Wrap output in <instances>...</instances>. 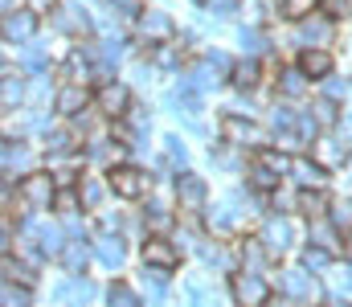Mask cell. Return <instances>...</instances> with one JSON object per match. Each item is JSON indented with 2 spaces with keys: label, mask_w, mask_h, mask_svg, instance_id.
<instances>
[{
  "label": "cell",
  "mask_w": 352,
  "mask_h": 307,
  "mask_svg": "<svg viewBox=\"0 0 352 307\" xmlns=\"http://www.w3.org/2000/svg\"><path fill=\"white\" fill-rule=\"evenodd\" d=\"M54 197H58L54 172H29V177H21V185H16V201H21V209H29V213L50 209Z\"/></svg>",
  "instance_id": "1"
},
{
  "label": "cell",
  "mask_w": 352,
  "mask_h": 307,
  "mask_svg": "<svg viewBox=\"0 0 352 307\" xmlns=\"http://www.w3.org/2000/svg\"><path fill=\"white\" fill-rule=\"evenodd\" d=\"M278 287H283V295H291L299 307H316L320 299H324V287H320L316 275H307V266L283 271V275H278Z\"/></svg>",
  "instance_id": "2"
},
{
  "label": "cell",
  "mask_w": 352,
  "mask_h": 307,
  "mask_svg": "<svg viewBox=\"0 0 352 307\" xmlns=\"http://www.w3.org/2000/svg\"><path fill=\"white\" fill-rule=\"evenodd\" d=\"M107 185H111V193H115V197L135 201V197H144V193L152 189V177H148V172H140V168H131V164H115V168L107 172Z\"/></svg>",
  "instance_id": "3"
},
{
  "label": "cell",
  "mask_w": 352,
  "mask_h": 307,
  "mask_svg": "<svg viewBox=\"0 0 352 307\" xmlns=\"http://www.w3.org/2000/svg\"><path fill=\"white\" fill-rule=\"evenodd\" d=\"M230 295H234L238 307H266L270 287H266V279L258 271H238V275L230 279Z\"/></svg>",
  "instance_id": "4"
},
{
  "label": "cell",
  "mask_w": 352,
  "mask_h": 307,
  "mask_svg": "<svg viewBox=\"0 0 352 307\" xmlns=\"http://www.w3.org/2000/svg\"><path fill=\"white\" fill-rule=\"evenodd\" d=\"M295 37H299V45H307V49H328L332 45V37H336V21L328 16V12H311V16H303L299 21V29H295Z\"/></svg>",
  "instance_id": "5"
},
{
  "label": "cell",
  "mask_w": 352,
  "mask_h": 307,
  "mask_svg": "<svg viewBox=\"0 0 352 307\" xmlns=\"http://www.w3.org/2000/svg\"><path fill=\"white\" fill-rule=\"evenodd\" d=\"M144 266L173 275L176 266H180V246H176L173 238H164V234H152V238L144 242Z\"/></svg>",
  "instance_id": "6"
},
{
  "label": "cell",
  "mask_w": 352,
  "mask_h": 307,
  "mask_svg": "<svg viewBox=\"0 0 352 307\" xmlns=\"http://www.w3.org/2000/svg\"><path fill=\"white\" fill-rule=\"evenodd\" d=\"M221 135H226V144H234V148H263L266 144V131L254 119H242V115H226V119H221Z\"/></svg>",
  "instance_id": "7"
},
{
  "label": "cell",
  "mask_w": 352,
  "mask_h": 307,
  "mask_svg": "<svg viewBox=\"0 0 352 307\" xmlns=\"http://www.w3.org/2000/svg\"><path fill=\"white\" fill-rule=\"evenodd\" d=\"M135 29H140V37L148 41V45H168L176 33L173 16L168 12H160V8H144L140 16H135Z\"/></svg>",
  "instance_id": "8"
},
{
  "label": "cell",
  "mask_w": 352,
  "mask_h": 307,
  "mask_svg": "<svg viewBox=\"0 0 352 307\" xmlns=\"http://www.w3.org/2000/svg\"><path fill=\"white\" fill-rule=\"evenodd\" d=\"M176 201H180L184 217H197L205 209V201H209V185L201 177H192V172H180L176 177Z\"/></svg>",
  "instance_id": "9"
},
{
  "label": "cell",
  "mask_w": 352,
  "mask_h": 307,
  "mask_svg": "<svg viewBox=\"0 0 352 307\" xmlns=\"http://www.w3.org/2000/svg\"><path fill=\"white\" fill-rule=\"evenodd\" d=\"M295 234H299V229H295V221H287V217H270V221L263 225V238H258V242L266 246V254H270V258H278V254H287V250H291Z\"/></svg>",
  "instance_id": "10"
},
{
  "label": "cell",
  "mask_w": 352,
  "mask_h": 307,
  "mask_svg": "<svg viewBox=\"0 0 352 307\" xmlns=\"http://www.w3.org/2000/svg\"><path fill=\"white\" fill-rule=\"evenodd\" d=\"M94 106H98V115H107V119H123V115L131 111V95H127L123 82H102Z\"/></svg>",
  "instance_id": "11"
},
{
  "label": "cell",
  "mask_w": 352,
  "mask_h": 307,
  "mask_svg": "<svg viewBox=\"0 0 352 307\" xmlns=\"http://www.w3.org/2000/svg\"><path fill=\"white\" fill-rule=\"evenodd\" d=\"M94 254H98V262H102L107 271H119V266L127 262V242H123L119 234H102V238L94 242Z\"/></svg>",
  "instance_id": "12"
},
{
  "label": "cell",
  "mask_w": 352,
  "mask_h": 307,
  "mask_svg": "<svg viewBox=\"0 0 352 307\" xmlns=\"http://www.w3.org/2000/svg\"><path fill=\"white\" fill-rule=\"evenodd\" d=\"M87 87H74V82H66L62 91H58V99H54V106H58V115H66V119H74V115H82L87 111Z\"/></svg>",
  "instance_id": "13"
},
{
  "label": "cell",
  "mask_w": 352,
  "mask_h": 307,
  "mask_svg": "<svg viewBox=\"0 0 352 307\" xmlns=\"http://www.w3.org/2000/svg\"><path fill=\"white\" fill-rule=\"evenodd\" d=\"M291 177L303 185V189H324V181H328V168L320 164V160H291Z\"/></svg>",
  "instance_id": "14"
},
{
  "label": "cell",
  "mask_w": 352,
  "mask_h": 307,
  "mask_svg": "<svg viewBox=\"0 0 352 307\" xmlns=\"http://www.w3.org/2000/svg\"><path fill=\"white\" fill-rule=\"evenodd\" d=\"M54 21H58V29H62V33H70V37H87V33H90V16H87V8H78V4L58 8V12H54Z\"/></svg>",
  "instance_id": "15"
},
{
  "label": "cell",
  "mask_w": 352,
  "mask_h": 307,
  "mask_svg": "<svg viewBox=\"0 0 352 307\" xmlns=\"http://www.w3.org/2000/svg\"><path fill=\"white\" fill-rule=\"evenodd\" d=\"M33 12H4V41H29L33 37Z\"/></svg>",
  "instance_id": "16"
},
{
  "label": "cell",
  "mask_w": 352,
  "mask_h": 307,
  "mask_svg": "<svg viewBox=\"0 0 352 307\" xmlns=\"http://www.w3.org/2000/svg\"><path fill=\"white\" fill-rule=\"evenodd\" d=\"M299 70L307 78H328L332 74V54L328 49H303L299 54Z\"/></svg>",
  "instance_id": "17"
},
{
  "label": "cell",
  "mask_w": 352,
  "mask_h": 307,
  "mask_svg": "<svg viewBox=\"0 0 352 307\" xmlns=\"http://www.w3.org/2000/svg\"><path fill=\"white\" fill-rule=\"evenodd\" d=\"M58 258H62V266H66L70 275H82V271L90 266V246L82 242V238H74V242H66V250H62Z\"/></svg>",
  "instance_id": "18"
},
{
  "label": "cell",
  "mask_w": 352,
  "mask_h": 307,
  "mask_svg": "<svg viewBox=\"0 0 352 307\" xmlns=\"http://www.w3.org/2000/svg\"><path fill=\"white\" fill-rule=\"evenodd\" d=\"M29 234H37V250H41V254H62V250H66L58 225H37V221H29Z\"/></svg>",
  "instance_id": "19"
},
{
  "label": "cell",
  "mask_w": 352,
  "mask_h": 307,
  "mask_svg": "<svg viewBox=\"0 0 352 307\" xmlns=\"http://www.w3.org/2000/svg\"><path fill=\"white\" fill-rule=\"evenodd\" d=\"M173 106L184 111V115H197V111H201V87H197V78H184V82L176 87Z\"/></svg>",
  "instance_id": "20"
},
{
  "label": "cell",
  "mask_w": 352,
  "mask_h": 307,
  "mask_svg": "<svg viewBox=\"0 0 352 307\" xmlns=\"http://www.w3.org/2000/svg\"><path fill=\"white\" fill-rule=\"evenodd\" d=\"M307 82H311V78H307L299 66H295V70H283V74H278V95H283V99H303V95H307Z\"/></svg>",
  "instance_id": "21"
},
{
  "label": "cell",
  "mask_w": 352,
  "mask_h": 307,
  "mask_svg": "<svg viewBox=\"0 0 352 307\" xmlns=\"http://www.w3.org/2000/svg\"><path fill=\"white\" fill-rule=\"evenodd\" d=\"M316 160H320L324 168H340L352 156L344 152V144H336V139H316Z\"/></svg>",
  "instance_id": "22"
},
{
  "label": "cell",
  "mask_w": 352,
  "mask_h": 307,
  "mask_svg": "<svg viewBox=\"0 0 352 307\" xmlns=\"http://www.w3.org/2000/svg\"><path fill=\"white\" fill-rule=\"evenodd\" d=\"M25 168H29V148L16 144V139H8V144H4V177L25 172ZM25 177H29V172H25Z\"/></svg>",
  "instance_id": "23"
},
{
  "label": "cell",
  "mask_w": 352,
  "mask_h": 307,
  "mask_svg": "<svg viewBox=\"0 0 352 307\" xmlns=\"http://www.w3.org/2000/svg\"><path fill=\"white\" fill-rule=\"evenodd\" d=\"M107 189H111V185H107V181H98V177H82V181H78V197H82L87 209H98L102 197H107Z\"/></svg>",
  "instance_id": "24"
},
{
  "label": "cell",
  "mask_w": 352,
  "mask_h": 307,
  "mask_svg": "<svg viewBox=\"0 0 352 307\" xmlns=\"http://www.w3.org/2000/svg\"><path fill=\"white\" fill-rule=\"evenodd\" d=\"M238 254H242V271H258V275H263V262L270 258V254H266V246L258 242V238L242 242V250H238Z\"/></svg>",
  "instance_id": "25"
},
{
  "label": "cell",
  "mask_w": 352,
  "mask_h": 307,
  "mask_svg": "<svg viewBox=\"0 0 352 307\" xmlns=\"http://www.w3.org/2000/svg\"><path fill=\"white\" fill-rule=\"evenodd\" d=\"M311 119L320 123V131H332L340 123V111H336V99H316L311 102Z\"/></svg>",
  "instance_id": "26"
},
{
  "label": "cell",
  "mask_w": 352,
  "mask_h": 307,
  "mask_svg": "<svg viewBox=\"0 0 352 307\" xmlns=\"http://www.w3.org/2000/svg\"><path fill=\"white\" fill-rule=\"evenodd\" d=\"M299 209H303L311 221H320V217L328 213V197H324V189H303V193H299Z\"/></svg>",
  "instance_id": "27"
},
{
  "label": "cell",
  "mask_w": 352,
  "mask_h": 307,
  "mask_svg": "<svg viewBox=\"0 0 352 307\" xmlns=\"http://www.w3.org/2000/svg\"><path fill=\"white\" fill-rule=\"evenodd\" d=\"M21 99H25V87H21V78H16L12 70H4V82H0V102H4V111H12Z\"/></svg>",
  "instance_id": "28"
},
{
  "label": "cell",
  "mask_w": 352,
  "mask_h": 307,
  "mask_svg": "<svg viewBox=\"0 0 352 307\" xmlns=\"http://www.w3.org/2000/svg\"><path fill=\"white\" fill-rule=\"evenodd\" d=\"M33 266L29 262H12V254L4 258V283H21V287H33Z\"/></svg>",
  "instance_id": "29"
},
{
  "label": "cell",
  "mask_w": 352,
  "mask_h": 307,
  "mask_svg": "<svg viewBox=\"0 0 352 307\" xmlns=\"http://www.w3.org/2000/svg\"><path fill=\"white\" fill-rule=\"evenodd\" d=\"M278 181H283V177H278L274 168H266L263 160H254V168H250V185H254V189L270 193V189H278Z\"/></svg>",
  "instance_id": "30"
},
{
  "label": "cell",
  "mask_w": 352,
  "mask_h": 307,
  "mask_svg": "<svg viewBox=\"0 0 352 307\" xmlns=\"http://www.w3.org/2000/svg\"><path fill=\"white\" fill-rule=\"evenodd\" d=\"M164 160L173 164L176 172H184V164H188V148H184V139H176V135L164 139Z\"/></svg>",
  "instance_id": "31"
},
{
  "label": "cell",
  "mask_w": 352,
  "mask_h": 307,
  "mask_svg": "<svg viewBox=\"0 0 352 307\" xmlns=\"http://www.w3.org/2000/svg\"><path fill=\"white\" fill-rule=\"evenodd\" d=\"M107 304H111V307H144V304H140V295H135L127 283H111V291H107Z\"/></svg>",
  "instance_id": "32"
},
{
  "label": "cell",
  "mask_w": 352,
  "mask_h": 307,
  "mask_svg": "<svg viewBox=\"0 0 352 307\" xmlns=\"http://www.w3.org/2000/svg\"><path fill=\"white\" fill-rule=\"evenodd\" d=\"M230 78H234V87H258V62H238L234 70H230Z\"/></svg>",
  "instance_id": "33"
},
{
  "label": "cell",
  "mask_w": 352,
  "mask_h": 307,
  "mask_svg": "<svg viewBox=\"0 0 352 307\" xmlns=\"http://www.w3.org/2000/svg\"><path fill=\"white\" fill-rule=\"evenodd\" d=\"M62 299H70L74 307H82V304H90V299H94V287H90V283H82V279H74V283H66V287H62Z\"/></svg>",
  "instance_id": "34"
},
{
  "label": "cell",
  "mask_w": 352,
  "mask_h": 307,
  "mask_svg": "<svg viewBox=\"0 0 352 307\" xmlns=\"http://www.w3.org/2000/svg\"><path fill=\"white\" fill-rule=\"evenodd\" d=\"M278 4H283V16H291V21H303L320 8V0H278Z\"/></svg>",
  "instance_id": "35"
},
{
  "label": "cell",
  "mask_w": 352,
  "mask_h": 307,
  "mask_svg": "<svg viewBox=\"0 0 352 307\" xmlns=\"http://www.w3.org/2000/svg\"><path fill=\"white\" fill-rule=\"evenodd\" d=\"M144 221L152 225V229H168V221H173V213H168V205L164 201H152L144 209Z\"/></svg>",
  "instance_id": "36"
},
{
  "label": "cell",
  "mask_w": 352,
  "mask_h": 307,
  "mask_svg": "<svg viewBox=\"0 0 352 307\" xmlns=\"http://www.w3.org/2000/svg\"><path fill=\"white\" fill-rule=\"evenodd\" d=\"M311 242L324 246V250H332V254H336V246H340V242H336V229L324 225V221H311Z\"/></svg>",
  "instance_id": "37"
},
{
  "label": "cell",
  "mask_w": 352,
  "mask_h": 307,
  "mask_svg": "<svg viewBox=\"0 0 352 307\" xmlns=\"http://www.w3.org/2000/svg\"><path fill=\"white\" fill-rule=\"evenodd\" d=\"M328 262H332V250H324V246H307L303 250V266L307 271H324Z\"/></svg>",
  "instance_id": "38"
},
{
  "label": "cell",
  "mask_w": 352,
  "mask_h": 307,
  "mask_svg": "<svg viewBox=\"0 0 352 307\" xmlns=\"http://www.w3.org/2000/svg\"><path fill=\"white\" fill-rule=\"evenodd\" d=\"M74 139H78L74 131H50V139H45V144H50V152H58V156H66V152L74 148Z\"/></svg>",
  "instance_id": "39"
},
{
  "label": "cell",
  "mask_w": 352,
  "mask_h": 307,
  "mask_svg": "<svg viewBox=\"0 0 352 307\" xmlns=\"http://www.w3.org/2000/svg\"><path fill=\"white\" fill-rule=\"evenodd\" d=\"M188 295H192V304H197V307H221L217 291H209L205 283H192V287H188Z\"/></svg>",
  "instance_id": "40"
},
{
  "label": "cell",
  "mask_w": 352,
  "mask_h": 307,
  "mask_svg": "<svg viewBox=\"0 0 352 307\" xmlns=\"http://www.w3.org/2000/svg\"><path fill=\"white\" fill-rule=\"evenodd\" d=\"M54 205H58V213H74V209L82 205V197H78V189H58Z\"/></svg>",
  "instance_id": "41"
},
{
  "label": "cell",
  "mask_w": 352,
  "mask_h": 307,
  "mask_svg": "<svg viewBox=\"0 0 352 307\" xmlns=\"http://www.w3.org/2000/svg\"><path fill=\"white\" fill-rule=\"evenodd\" d=\"M258 160H263L266 168H274L278 177H283V172H291V160H287L283 152H258Z\"/></svg>",
  "instance_id": "42"
},
{
  "label": "cell",
  "mask_w": 352,
  "mask_h": 307,
  "mask_svg": "<svg viewBox=\"0 0 352 307\" xmlns=\"http://www.w3.org/2000/svg\"><path fill=\"white\" fill-rule=\"evenodd\" d=\"M332 225H340V229H349L352 234V201L332 205Z\"/></svg>",
  "instance_id": "43"
},
{
  "label": "cell",
  "mask_w": 352,
  "mask_h": 307,
  "mask_svg": "<svg viewBox=\"0 0 352 307\" xmlns=\"http://www.w3.org/2000/svg\"><path fill=\"white\" fill-rule=\"evenodd\" d=\"M4 307H29V291L21 287H12V283H4Z\"/></svg>",
  "instance_id": "44"
},
{
  "label": "cell",
  "mask_w": 352,
  "mask_h": 307,
  "mask_svg": "<svg viewBox=\"0 0 352 307\" xmlns=\"http://www.w3.org/2000/svg\"><path fill=\"white\" fill-rule=\"evenodd\" d=\"M25 8L33 16H50V12H58V0H25Z\"/></svg>",
  "instance_id": "45"
},
{
  "label": "cell",
  "mask_w": 352,
  "mask_h": 307,
  "mask_svg": "<svg viewBox=\"0 0 352 307\" xmlns=\"http://www.w3.org/2000/svg\"><path fill=\"white\" fill-rule=\"evenodd\" d=\"M209 8H213L217 16H230L234 8H242V0H209Z\"/></svg>",
  "instance_id": "46"
},
{
  "label": "cell",
  "mask_w": 352,
  "mask_h": 307,
  "mask_svg": "<svg viewBox=\"0 0 352 307\" xmlns=\"http://www.w3.org/2000/svg\"><path fill=\"white\" fill-rule=\"evenodd\" d=\"M25 66H29V70H45V54H41V49H29V54H25Z\"/></svg>",
  "instance_id": "47"
},
{
  "label": "cell",
  "mask_w": 352,
  "mask_h": 307,
  "mask_svg": "<svg viewBox=\"0 0 352 307\" xmlns=\"http://www.w3.org/2000/svg\"><path fill=\"white\" fill-rule=\"evenodd\" d=\"M238 12H242V16H250V21H258V16H263V4H258V0H242V8H238Z\"/></svg>",
  "instance_id": "48"
},
{
  "label": "cell",
  "mask_w": 352,
  "mask_h": 307,
  "mask_svg": "<svg viewBox=\"0 0 352 307\" xmlns=\"http://www.w3.org/2000/svg\"><path fill=\"white\" fill-rule=\"evenodd\" d=\"M352 12V0H328V16H344Z\"/></svg>",
  "instance_id": "49"
},
{
  "label": "cell",
  "mask_w": 352,
  "mask_h": 307,
  "mask_svg": "<svg viewBox=\"0 0 352 307\" xmlns=\"http://www.w3.org/2000/svg\"><path fill=\"white\" fill-rule=\"evenodd\" d=\"M242 45H246L250 54H258V49H263V41H258V33H242Z\"/></svg>",
  "instance_id": "50"
},
{
  "label": "cell",
  "mask_w": 352,
  "mask_h": 307,
  "mask_svg": "<svg viewBox=\"0 0 352 307\" xmlns=\"http://www.w3.org/2000/svg\"><path fill=\"white\" fill-rule=\"evenodd\" d=\"M266 307H299V304H295L291 295H270V299H266Z\"/></svg>",
  "instance_id": "51"
},
{
  "label": "cell",
  "mask_w": 352,
  "mask_h": 307,
  "mask_svg": "<svg viewBox=\"0 0 352 307\" xmlns=\"http://www.w3.org/2000/svg\"><path fill=\"white\" fill-rule=\"evenodd\" d=\"M115 225H119V213H102V229L115 234Z\"/></svg>",
  "instance_id": "52"
},
{
  "label": "cell",
  "mask_w": 352,
  "mask_h": 307,
  "mask_svg": "<svg viewBox=\"0 0 352 307\" xmlns=\"http://www.w3.org/2000/svg\"><path fill=\"white\" fill-rule=\"evenodd\" d=\"M340 95H344V87H340V82H328V95H324V99H340Z\"/></svg>",
  "instance_id": "53"
},
{
  "label": "cell",
  "mask_w": 352,
  "mask_h": 307,
  "mask_svg": "<svg viewBox=\"0 0 352 307\" xmlns=\"http://www.w3.org/2000/svg\"><path fill=\"white\" fill-rule=\"evenodd\" d=\"M344 258H349V262H352V234H349V238H344Z\"/></svg>",
  "instance_id": "54"
},
{
  "label": "cell",
  "mask_w": 352,
  "mask_h": 307,
  "mask_svg": "<svg viewBox=\"0 0 352 307\" xmlns=\"http://www.w3.org/2000/svg\"><path fill=\"white\" fill-rule=\"evenodd\" d=\"M332 307H352V304H349V299H336V304H332Z\"/></svg>",
  "instance_id": "55"
},
{
  "label": "cell",
  "mask_w": 352,
  "mask_h": 307,
  "mask_svg": "<svg viewBox=\"0 0 352 307\" xmlns=\"http://www.w3.org/2000/svg\"><path fill=\"white\" fill-rule=\"evenodd\" d=\"M344 291H349V295H352V275H349V283H344Z\"/></svg>",
  "instance_id": "56"
}]
</instances>
